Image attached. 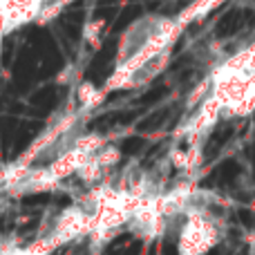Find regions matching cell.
<instances>
[{"label": "cell", "instance_id": "1", "mask_svg": "<svg viewBox=\"0 0 255 255\" xmlns=\"http://www.w3.org/2000/svg\"><path fill=\"white\" fill-rule=\"evenodd\" d=\"M184 20L166 13H145L124 29L115 49V65L108 81L94 92L101 101L110 92H132L150 85L172 58Z\"/></svg>", "mask_w": 255, "mask_h": 255}, {"label": "cell", "instance_id": "2", "mask_svg": "<svg viewBox=\"0 0 255 255\" xmlns=\"http://www.w3.org/2000/svg\"><path fill=\"white\" fill-rule=\"evenodd\" d=\"M52 13L54 11L45 0H0V43L11 31L43 20Z\"/></svg>", "mask_w": 255, "mask_h": 255}]
</instances>
